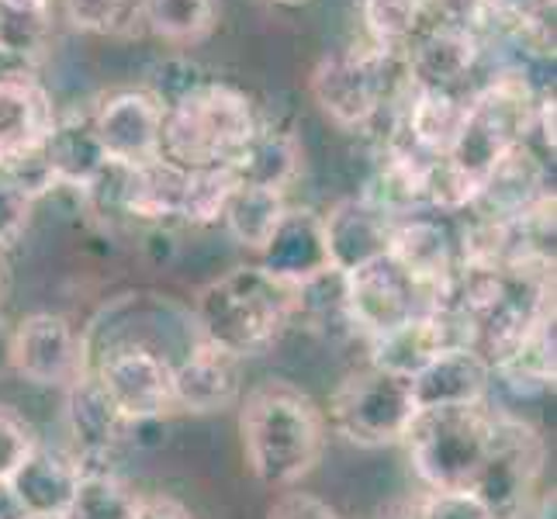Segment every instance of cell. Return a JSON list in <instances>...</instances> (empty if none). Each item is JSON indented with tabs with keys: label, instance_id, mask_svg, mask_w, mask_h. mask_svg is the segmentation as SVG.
<instances>
[{
	"label": "cell",
	"instance_id": "obj_1",
	"mask_svg": "<svg viewBox=\"0 0 557 519\" xmlns=\"http://www.w3.org/2000/svg\"><path fill=\"white\" fill-rule=\"evenodd\" d=\"M239 436L257 482L295 489L322 457L325 416L298 384L271 378L239 401Z\"/></svg>",
	"mask_w": 557,
	"mask_h": 519
},
{
	"label": "cell",
	"instance_id": "obj_2",
	"mask_svg": "<svg viewBox=\"0 0 557 519\" xmlns=\"http://www.w3.org/2000/svg\"><path fill=\"white\" fill-rule=\"evenodd\" d=\"M295 287L271 277L260 263L233 267L195 295L198 339L239 360L260 357L295 322Z\"/></svg>",
	"mask_w": 557,
	"mask_h": 519
},
{
	"label": "cell",
	"instance_id": "obj_3",
	"mask_svg": "<svg viewBox=\"0 0 557 519\" xmlns=\"http://www.w3.org/2000/svg\"><path fill=\"white\" fill-rule=\"evenodd\" d=\"M260 119L243 90L205 81L163 111V157L184 170L233 166Z\"/></svg>",
	"mask_w": 557,
	"mask_h": 519
},
{
	"label": "cell",
	"instance_id": "obj_4",
	"mask_svg": "<svg viewBox=\"0 0 557 519\" xmlns=\"http://www.w3.org/2000/svg\"><path fill=\"white\" fill-rule=\"evenodd\" d=\"M401 444L430 492H471L488 457L492 409H419Z\"/></svg>",
	"mask_w": 557,
	"mask_h": 519
},
{
	"label": "cell",
	"instance_id": "obj_5",
	"mask_svg": "<svg viewBox=\"0 0 557 519\" xmlns=\"http://www.w3.org/2000/svg\"><path fill=\"white\" fill-rule=\"evenodd\" d=\"M401 87H409L401 52L374 46L325 55L309 76V94L319 111L347 132L371 125Z\"/></svg>",
	"mask_w": 557,
	"mask_h": 519
},
{
	"label": "cell",
	"instance_id": "obj_6",
	"mask_svg": "<svg viewBox=\"0 0 557 519\" xmlns=\"http://www.w3.org/2000/svg\"><path fill=\"white\" fill-rule=\"evenodd\" d=\"M416 401L409 381L368 363L343 378L330 401L333 430L357 447H388L401 444V436L416 419Z\"/></svg>",
	"mask_w": 557,
	"mask_h": 519
},
{
	"label": "cell",
	"instance_id": "obj_7",
	"mask_svg": "<svg viewBox=\"0 0 557 519\" xmlns=\"http://www.w3.org/2000/svg\"><path fill=\"white\" fill-rule=\"evenodd\" d=\"M343 305L357 333L377 339L419 316L440 312V295L422 287L388 254L343 274Z\"/></svg>",
	"mask_w": 557,
	"mask_h": 519
},
{
	"label": "cell",
	"instance_id": "obj_8",
	"mask_svg": "<svg viewBox=\"0 0 557 519\" xmlns=\"http://www.w3.org/2000/svg\"><path fill=\"white\" fill-rule=\"evenodd\" d=\"M541 471H544L541 433L516 416L492 412L488 457L471 489L485 503L492 519H523Z\"/></svg>",
	"mask_w": 557,
	"mask_h": 519
},
{
	"label": "cell",
	"instance_id": "obj_9",
	"mask_svg": "<svg viewBox=\"0 0 557 519\" xmlns=\"http://www.w3.org/2000/svg\"><path fill=\"white\" fill-rule=\"evenodd\" d=\"M98 388L125 422H149L174 412V360L143 343H122L90 363Z\"/></svg>",
	"mask_w": 557,
	"mask_h": 519
},
{
	"label": "cell",
	"instance_id": "obj_10",
	"mask_svg": "<svg viewBox=\"0 0 557 519\" xmlns=\"http://www.w3.org/2000/svg\"><path fill=\"white\" fill-rule=\"evenodd\" d=\"M8 360L25 381L63 392L90 371L87 343L55 312H35L17 322L8 339Z\"/></svg>",
	"mask_w": 557,
	"mask_h": 519
},
{
	"label": "cell",
	"instance_id": "obj_11",
	"mask_svg": "<svg viewBox=\"0 0 557 519\" xmlns=\"http://www.w3.org/2000/svg\"><path fill=\"white\" fill-rule=\"evenodd\" d=\"M55 119L49 90L32 73L0 76V177H14L42 157Z\"/></svg>",
	"mask_w": 557,
	"mask_h": 519
},
{
	"label": "cell",
	"instance_id": "obj_12",
	"mask_svg": "<svg viewBox=\"0 0 557 519\" xmlns=\"http://www.w3.org/2000/svg\"><path fill=\"white\" fill-rule=\"evenodd\" d=\"M98 143L111 163L143 166L163 157V108L149 90H122L90 114Z\"/></svg>",
	"mask_w": 557,
	"mask_h": 519
},
{
	"label": "cell",
	"instance_id": "obj_13",
	"mask_svg": "<svg viewBox=\"0 0 557 519\" xmlns=\"http://www.w3.org/2000/svg\"><path fill=\"white\" fill-rule=\"evenodd\" d=\"M388 257L398 267H406L422 287L436 292L440 305H444L447 287L460 271V233H454L447 219L412 211V215L392 222Z\"/></svg>",
	"mask_w": 557,
	"mask_h": 519
},
{
	"label": "cell",
	"instance_id": "obj_14",
	"mask_svg": "<svg viewBox=\"0 0 557 519\" xmlns=\"http://www.w3.org/2000/svg\"><path fill=\"white\" fill-rule=\"evenodd\" d=\"M492 363L474 346H447L426 368L409 378L416 409H468L485 406L492 388Z\"/></svg>",
	"mask_w": 557,
	"mask_h": 519
},
{
	"label": "cell",
	"instance_id": "obj_15",
	"mask_svg": "<svg viewBox=\"0 0 557 519\" xmlns=\"http://www.w3.org/2000/svg\"><path fill=\"white\" fill-rule=\"evenodd\" d=\"M260 267L287 287L312 284L333 271L322 236V215L312 208H287L274 236L260 249Z\"/></svg>",
	"mask_w": 557,
	"mask_h": 519
},
{
	"label": "cell",
	"instance_id": "obj_16",
	"mask_svg": "<svg viewBox=\"0 0 557 519\" xmlns=\"http://www.w3.org/2000/svg\"><path fill=\"white\" fill-rule=\"evenodd\" d=\"M401 60H406L409 87L457 90L482 60V35L422 25L412 42L401 49Z\"/></svg>",
	"mask_w": 557,
	"mask_h": 519
},
{
	"label": "cell",
	"instance_id": "obj_17",
	"mask_svg": "<svg viewBox=\"0 0 557 519\" xmlns=\"http://www.w3.org/2000/svg\"><path fill=\"white\" fill-rule=\"evenodd\" d=\"M392 222L368 198H343L322 215V236L330 249V263L336 274H350L357 267L388 254Z\"/></svg>",
	"mask_w": 557,
	"mask_h": 519
},
{
	"label": "cell",
	"instance_id": "obj_18",
	"mask_svg": "<svg viewBox=\"0 0 557 519\" xmlns=\"http://www.w3.org/2000/svg\"><path fill=\"white\" fill-rule=\"evenodd\" d=\"M239 357L198 339L174 363V409L208 416L228 409L243 392Z\"/></svg>",
	"mask_w": 557,
	"mask_h": 519
},
{
	"label": "cell",
	"instance_id": "obj_19",
	"mask_svg": "<svg viewBox=\"0 0 557 519\" xmlns=\"http://www.w3.org/2000/svg\"><path fill=\"white\" fill-rule=\"evenodd\" d=\"M84 465L66 450L35 444L28 457L8 478L14 498L28 516H66L81 485Z\"/></svg>",
	"mask_w": 557,
	"mask_h": 519
},
{
	"label": "cell",
	"instance_id": "obj_20",
	"mask_svg": "<svg viewBox=\"0 0 557 519\" xmlns=\"http://www.w3.org/2000/svg\"><path fill=\"white\" fill-rule=\"evenodd\" d=\"M468 114V98L457 90H436V87H409V104L401 111L398 136L392 143H401L430 160H444L460 125Z\"/></svg>",
	"mask_w": 557,
	"mask_h": 519
},
{
	"label": "cell",
	"instance_id": "obj_21",
	"mask_svg": "<svg viewBox=\"0 0 557 519\" xmlns=\"http://www.w3.org/2000/svg\"><path fill=\"white\" fill-rule=\"evenodd\" d=\"M66 427L73 436V457L81 460L84 468H94L101 457H108L114 447L122 444L125 430L132 422H125L108 395L98 388V381L87 371L84 378H76L66 388Z\"/></svg>",
	"mask_w": 557,
	"mask_h": 519
},
{
	"label": "cell",
	"instance_id": "obj_22",
	"mask_svg": "<svg viewBox=\"0 0 557 519\" xmlns=\"http://www.w3.org/2000/svg\"><path fill=\"white\" fill-rule=\"evenodd\" d=\"M368 343H371V363H374V368L398 374L406 381L416 371L426 368V363L440 350H447V346H465L454 316H447V312L419 316V319L398 325V330L384 333L377 339H368Z\"/></svg>",
	"mask_w": 557,
	"mask_h": 519
},
{
	"label": "cell",
	"instance_id": "obj_23",
	"mask_svg": "<svg viewBox=\"0 0 557 519\" xmlns=\"http://www.w3.org/2000/svg\"><path fill=\"white\" fill-rule=\"evenodd\" d=\"M108 157L98 143L90 114H70V119H55L52 136L42 149V166L52 184L87 190L94 177L104 170Z\"/></svg>",
	"mask_w": 557,
	"mask_h": 519
},
{
	"label": "cell",
	"instance_id": "obj_24",
	"mask_svg": "<svg viewBox=\"0 0 557 519\" xmlns=\"http://www.w3.org/2000/svg\"><path fill=\"white\" fill-rule=\"evenodd\" d=\"M184 177H187V170L166 157L143 163V166H128L125 187H122V215L139 219V222L177 219Z\"/></svg>",
	"mask_w": 557,
	"mask_h": 519
},
{
	"label": "cell",
	"instance_id": "obj_25",
	"mask_svg": "<svg viewBox=\"0 0 557 519\" xmlns=\"http://www.w3.org/2000/svg\"><path fill=\"white\" fill-rule=\"evenodd\" d=\"M298 170H301L298 136L295 132H284V128H267V125L257 128V136L249 139V146L233 163V173L239 184L281 190V195L295 184Z\"/></svg>",
	"mask_w": 557,
	"mask_h": 519
},
{
	"label": "cell",
	"instance_id": "obj_26",
	"mask_svg": "<svg viewBox=\"0 0 557 519\" xmlns=\"http://www.w3.org/2000/svg\"><path fill=\"white\" fill-rule=\"evenodd\" d=\"M284 211H287V198L281 195V190L239 184L225 205L222 222L228 228V236H233L239 246L260 254V249L267 246V239L274 236V228L281 225Z\"/></svg>",
	"mask_w": 557,
	"mask_h": 519
},
{
	"label": "cell",
	"instance_id": "obj_27",
	"mask_svg": "<svg viewBox=\"0 0 557 519\" xmlns=\"http://www.w3.org/2000/svg\"><path fill=\"white\" fill-rule=\"evenodd\" d=\"M52 35V0H0V55L32 66Z\"/></svg>",
	"mask_w": 557,
	"mask_h": 519
},
{
	"label": "cell",
	"instance_id": "obj_28",
	"mask_svg": "<svg viewBox=\"0 0 557 519\" xmlns=\"http://www.w3.org/2000/svg\"><path fill=\"white\" fill-rule=\"evenodd\" d=\"M146 28L170 46H198L219 25V0H143Z\"/></svg>",
	"mask_w": 557,
	"mask_h": 519
},
{
	"label": "cell",
	"instance_id": "obj_29",
	"mask_svg": "<svg viewBox=\"0 0 557 519\" xmlns=\"http://www.w3.org/2000/svg\"><path fill=\"white\" fill-rule=\"evenodd\" d=\"M495 371L503 374L516 388H550L554 384V312L533 322V330L516 343V350L495 363Z\"/></svg>",
	"mask_w": 557,
	"mask_h": 519
},
{
	"label": "cell",
	"instance_id": "obj_30",
	"mask_svg": "<svg viewBox=\"0 0 557 519\" xmlns=\"http://www.w3.org/2000/svg\"><path fill=\"white\" fill-rule=\"evenodd\" d=\"M139 495L122 478L101 468H84L66 519H136Z\"/></svg>",
	"mask_w": 557,
	"mask_h": 519
},
{
	"label": "cell",
	"instance_id": "obj_31",
	"mask_svg": "<svg viewBox=\"0 0 557 519\" xmlns=\"http://www.w3.org/2000/svg\"><path fill=\"white\" fill-rule=\"evenodd\" d=\"M239 187L233 166H201L187 170L177 219L187 225H215L225 215V205Z\"/></svg>",
	"mask_w": 557,
	"mask_h": 519
},
{
	"label": "cell",
	"instance_id": "obj_32",
	"mask_svg": "<svg viewBox=\"0 0 557 519\" xmlns=\"http://www.w3.org/2000/svg\"><path fill=\"white\" fill-rule=\"evenodd\" d=\"M360 17L374 49L401 52L422 28V0H360Z\"/></svg>",
	"mask_w": 557,
	"mask_h": 519
},
{
	"label": "cell",
	"instance_id": "obj_33",
	"mask_svg": "<svg viewBox=\"0 0 557 519\" xmlns=\"http://www.w3.org/2000/svg\"><path fill=\"white\" fill-rule=\"evenodd\" d=\"M128 14V0H63V17L87 35L119 32Z\"/></svg>",
	"mask_w": 557,
	"mask_h": 519
},
{
	"label": "cell",
	"instance_id": "obj_34",
	"mask_svg": "<svg viewBox=\"0 0 557 519\" xmlns=\"http://www.w3.org/2000/svg\"><path fill=\"white\" fill-rule=\"evenodd\" d=\"M422 25L482 35L488 25V4L485 0H422Z\"/></svg>",
	"mask_w": 557,
	"mask_h": 519
},
{
	"label": "cell",
	"instance_id": "obj_35",
	"mask_svg": "<svg viewBox=\"0 0 557 519\" xmlns=\"http://www.w3.org/2000/svg\"><path fill=\"white\" fill-rule=\"evenodd\" d=\"M488 22L512 25L520 35H547L554 0H485Z\"/></svg>",
	"mask_w": 557,
	"mask_h": 519
},
{
	"label": "cell",
	"instance_id": "obj_36",
	"mask_svg": "<svg viewBox=\"0 0 557 519\" xmlns=\"http://www.w3.org/2000/svg\"><path fill=\"white\" fill-rule=\"evenodd\" d=\"M35 444H38V440H35L28 422L14 409L0 406V482H8Z\"/></svg>",
	"mask_w": 557,
	"mask_h": 519
},
{
	"label": "cell",
	"instance_id": "obj_37",
	"mask_svg": "<svg viewBox=\"0 0 557 519\" xmlns=\"http://www.w3.org/2000/svg\"><path fill=\"white\" fill-rule=\"evenodd\" d=\"M35 195L22 184H14L11 177H0V249H8L17 243V236L25 233L28 215H32Z\"/></svg>",
	"mask_w": 557,
	"mask_h": 519
},
{
	"label": "cell",
	"instance_id": "obj_38",
	"mask_svg": "<svg viewBox=\"0 0 557 519\" xmlns=\"http://www.w3.org/2000/svg\"><path fill=\"white\" fill-rule=\"evenodd\" d=\"M205 84V76L195 63H187V60H166L163 66H157V87H152L149 94L160 101V108H174L181 98H187L190 90L201 87Z\"/></svg>",
	"mask_w": 557,
	"mask_h": 519
},
{
	"label": "cell",
	"instance_id": "obj_39",
	"mask_svg": "<svg viewBox=\"0 0 557 519\" xmlns=\"http://www.w3.org/2000/svg\"><path fill=\"white\" fill-rule=\"evenodd\" d=\"M422 519H492L474 492H426L419 495Z\"/></svg>",
	"mask_w": 557,
	"mask_h": 519
},
{
	"label": "cell",
	"instance_id": "obj_40",
	"mask_svg": "<svg viewBox=\"0 0 557 519\" xmlns=\"http://www.w3.org/2000/svg\"><path fill=\"white\" fill-rule=\"evenodd\" d=\"M267 519H343V516L312 492H284L271 506Z\"/></svg>",
	"mask_w": 557,
	"mask_h": 519
},
{
	"label": "cell",
	"instance_id": "obj_41",
	"mask_svg": "<svg viewBox=\"0 0 557 519\" xmlns=\"http://www.w3.org/2000/svg\"><path fill=\"white\" fill-rule=\"evenodd\" d=\"M136 519H195V516L170 495H139Z\"/></svg>",
	"mask_w": 557,
	"mask_h": 519
},
{
	"label": "cell",
	"instance_id": "obj_42",
	"mask_svg": "<svg viewBox=\"0 0 557 519\" xmlns=\"http://www.w3.org/2000/svg\"><path fill=\"white\" fill-rule=\"evenodd\" d=\"M377 519H422V506L419 498H395L377 512Z\"/></svg>",
	"mask_w": 557,
	"mask_h": 519
},
{
	"label": "cell",
	"instance_id": "obj_43",
	"mask_svg": "<svg viewBox=\"0 0 557 519\" xmlns=\"http://www.w3.org/2000/svg\"><path fill=\"white\" fill-rule=\"evenodd\" d=\"M0 519H28V512L14 498V492H11L8 482H0Z\"/></svg>",
	"mask_w": 557,
	"mask_h": 519
},
{
	"label": "cell",
	"instance_id": "obj_44",
	"mask_svg": "<svg viewBox=\"0 0 557 519\" xmlns=\"http://www.w3.org/2000/svg\"><path fill=\"white\" fill-rule=\"evenodd\" d=\"M271 4H281V8H301V4H309V0H271Z\"/></svg>",
	"mask_w": 557,
	"mask_h": 519
},
{
	"label": "cell",
	"instance_id": "obj_45",
	"mask_svg": "<svg viewBox=\"0 0 557 519\" xmlns=\"http://www.w3.org/2000/svg\"><path fill=\"white\" fill-rule=\"evenodd\" d=\"M28 519H66V516H28Z\"/></svg>",
	"mask_w": 557,
	"mask_h": 519
}]
</instances>
